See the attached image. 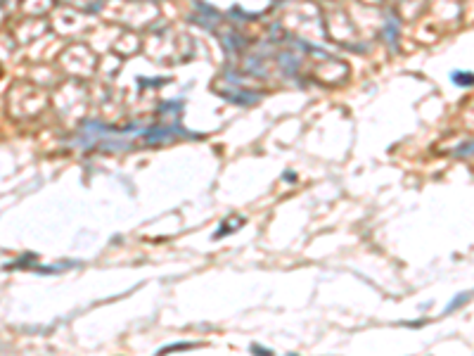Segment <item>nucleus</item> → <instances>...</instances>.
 <instances>
[{"label": "nucleus", "mask_w": 474, "mask_h": 356, "mask_svg": "<svg viewBox=\"0 0 474 356\" xmlns=\"http://www.w3.org/2000/svg\"><path fill=\"white\" fill-rule=\"evenodd\" d=\"M453 81H455L458 86H474V74H460V71H455V74H453Z\"/></svg>", "instance_id": "obj_3"}, {"label": "nucleus", "mask_w": 474, "mask_h": 356, "mask_svg": "<svg viewBox=\"0 0 474 356\" xmlns=\"http://www.w3.org/2000/svg\"><path fill=\"white\" fill-rule=\"evenodd\" d=\"M180 131L183 129H178V126H152V129L142 131V136H145V141L150 142V145H159V142L173 141Z\"/></svg>", "instance_id": "obj_1"}, {"label": "nucleus", "mask_w": 474, "mask_h": 356, "mask_svg": "<svg viewBox=\"0 0 474 356\" xmlns=\"http://www.w3.org/2000/svg\"><path fill=\"white\" fill-rule=\"evenodd\" d=\"M251 352H254V354H263V356L273 354L270 349H266V347H261V345H251Z\"/></svg>", "instance_id": "obj_6"}, {"label": "nucleus", "mask_w": 474, "mask_h": 356, "mask_svg": "<svg viewBox=\"0 0 474 356\" xmlns=\"http://www.w3.org/2000/svg\"><path fill=\"white\" fill-rule=\"evenodd\" d=\"M455 154H458V157H463V154H474V142L465 145V147H458V150H455Z\"/></svg>", "instance_id": "obj_5"}, {"label": "nucleus", "mask_w": 474, "mask_h": 356, "mask_svg": "<svg viewBox=\"0 0 474 356\" xmlns=\"http://www.w3.org/2000/svg\"><path fill=\"white\" fill-rule=\"evenodd\" d=\"M470 297H472V292H460V294H455V299H453V302L446 306V311H443V313H453L455 309H460L463 304L470 302Z\"/></svg>", "instance_id": "obj_2"}, {"label": "nucleus", "mask_w": 474, "mask_h": 356, "mask_svg": "<svg viewBox=\"0 0 474 356\" xmlns=\"http://www.w3.org/2000/svg\"><path fill=\"white\" fill-rule=\"evenodd\" d=\"M190 347H192V342H173V345L159 349V354H169V352H173V349H190Z\"/></svg>", "instance_id": "obj_4"}]
</instances>
